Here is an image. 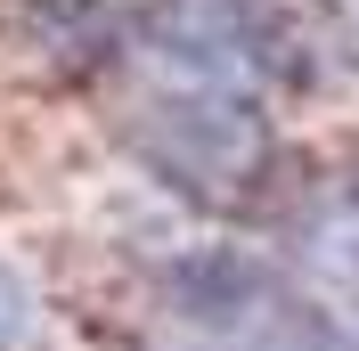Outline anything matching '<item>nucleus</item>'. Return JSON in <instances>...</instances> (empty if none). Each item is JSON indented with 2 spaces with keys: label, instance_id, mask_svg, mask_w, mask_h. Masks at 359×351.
<instances>
[{
  "label": "nucleus",
  "instance_id": "1",
  "mask_svg": "<svg viewBox=\"0 0 359 351\" xmlns=\"http://www.w3.org/2000/svg\"><path fill=\"white\" fill-rule=\"evenodd\" d=\"M123 147L147 180H163L196 213H262L278 197L269 98H245V90L188 82V74L156 66V82L123 114Z\"/></svg>",
  "mask_w": 359,
  "mask_h": 351
}]
</instances>
